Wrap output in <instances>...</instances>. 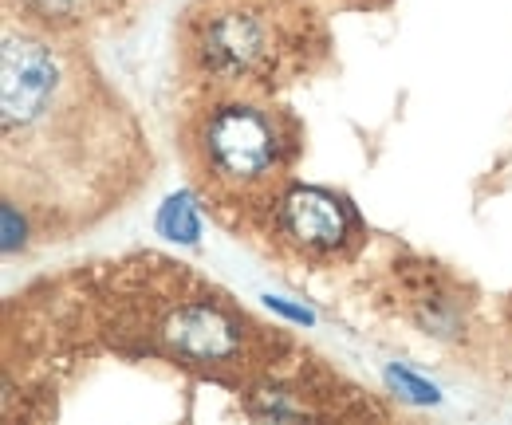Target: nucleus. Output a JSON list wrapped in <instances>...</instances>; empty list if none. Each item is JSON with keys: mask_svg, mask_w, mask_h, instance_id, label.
I'll use <instances>...</instances> for the list:
<instances>
[{"mask_svg": "<svg viewBox=\"0 0 512 425\" xmlns=\"http://www.w3.org/2000/svg\"><path fill=\"white\" fill-rule=\"evenodd\" d=\"M253 410L256 418H272V422H284V418H304L308 410L300 406V402H288V394L284 390H260L253 394Z\"/></svg>", "mask_w": 512, "mask_h": 425, "instance_id": "9", "label": "nucleus"}, {"mask_svg": "<svg viewBox=\"0 0 512 425\" xmlns=\"http://www.w3.org/2000/svg\"><path fill=\"white\" fill-rule=\"evenodd\" d=\"M162 339L174 355H182L190 363H229L241 351L237 319L217 304H205V300L170 311L162 323Z\"/></svg>", "mask_w": 512, "mask_h": 425, "instance_id": "5", "label": "nucleus"}, {"mask_svg": "<svg viewBox=\"0 0 512 425\" xmlns=\"http://www.w3.org/2000/svg\"><path fill=\"white\" fill-rule=\"evenodd\" d=\"M264 307L276 311V315H284V319H292V323H300V327H316V311H312V307L292 304V300H284V296H264Z\"/></svg>", "mask_w": 512, "mask_h": 425, "instance_id": "10", "label": "nucleus"}, {"mask_svg": "<svg viewBox=\"0 0 512 425\" xmlns=\"http://www.w3.org/2000/svg\"><path fill=\"white\" fill-rule=\"evenodd\" d=\"M276 229L292 248L308 256H331L351 241L355 217L335 193L316 185H292L276 201Z\"/></svg>", "mask_w": 512, "mask_h": 425, "instance_id": "4", "label": "nucleus"}, {"mask_svg": "<svg viewBox=\"0 0 512 425\" xmlns=\"http://www.w3.org/2000/svg\"><path fill=\"white\" fill-rule=\"evenodd\" d=\"M197 146H201L205 178L229 185V189H253L268 182L280 170L284 150H288L276 115L256 103L213 107L201 122Z\"/></svg>", "mask_w": 512, "mask_h": 425, "instance_id": "1", "label": "nucleus"}, {"mask_svg": "<svg viewBox=\"0 0 512 425\" xmlns=\"http://www.w3.org/2000/svg\"><path fill=\"white\" fill-rule=\"evenodd\" d=\"M154 229L158 237L174 244H197L201 241V217H197V201H193L190 189L182 193H170L162 205H158V217H154Z\"/></svg>", "mask_w": 512, "mask_h": 425, "instance_id": "6", "label": "nucleus"}, {"mask_svg": "<svg viewBox=\"0 0 512 425\" xmlns=\"http://www.w3.org/2000/svg\"><path fill=\"white\" fill-rule=\"evenodd\" d=\"M272 52H276L272 24L264 20V12H256L249 4H225L201 20L197 56L209 75H221V79L253 75L272 60Z\"/></svg>", "mask_w": 512, "mask_h": 425, "instance_id": "3", "label": "nucleus"}, {"mask_svg": "<svg viewBox=\"0 0 512 425\" xmlns=\"http://www.w3.org/2000/svg\"><path fill=\"white\" fill-rule=\"evenodd\" d=\"M32 12H40V16H67L71 8H75V0H24Z\"/></svg>", "mask_w": 512, "mask_h": 425, "instance_id": "12", "label": "nucleus"}, {"mask_svg": "<svg viewBox=\"0 0 512 425\" xmlns=\"http://www.w3.org/2000/svg\"><path fill=\"white\" fill-rule=\"evenodd\" d=\"M60 91V60L56 52L36 36H4L0 52V111H4V138L16 130H28L32 122L48 115L52 99Z\"/></svg>", "mask_w": 512, "mask_h": 425, "instance_id": "2", "label": "nucleus"}, {"mask_svg": "<svg viewBox=\"0 0 512 425\" xmlns=\"http://www.w3.org/2000/svg\"><path fill=\"white\" fill-rule=\"evenodd\" d=\"M0 221H4V252L12 256L16 248H24V221L16 217V205H12V201H4Z\"/></svg>", "mask_w": 512, "mask_h": 425, "instance_id": "11", "label": "nucleus"}, {"mask_svg": "<svg viewBox=\"0 0 512 425\" xmlns=\"http://www.w3.org/2000/svg\"><path fill=\"white\" fill-rule=\"evenodd\" d=\"M414 315H418L422 331L434 335V339H457V335H461V307H457V300L442 296V292L422 296V300L414 304Z\"/></svg>", "mask_w": 512, "mask_h": 425, "instance_id": "7", "label": "nucleus"}, {"mask_svg": "<svg viewBox=\"0 0 512 425\" xmlns=\"http://www.w3.org/2000/svg\"><path fill=\"white\" fill-rule=\"evenodd\" d=\"M386 386L402 398V402H410V406H438L442 402V390L434 386V382H426V378H418V374H410L406 366H386L383 370Z\"/></svg>", "mask_w": 512, "mask_h": 425, "instance_id": "8", "label": "nucleus"}]
</instances>
